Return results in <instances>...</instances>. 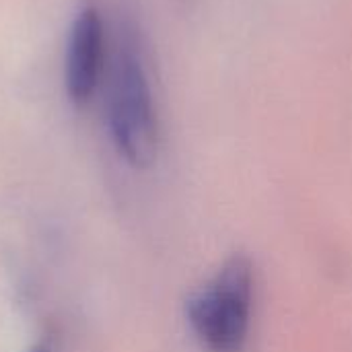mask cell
Segmentation results:
<instances>
[{
    "instance_id": "1",
    "label": "cell",
    "mask_w": 352,
    "mask_h": 352,
    "mask_svg": "<svg viewBox=\"0 0 352 352\" xmlns=\"http://www.w3.org/2000/svg\"><path fill=\"white\" fill-rule=\"evenodd\" d=\"M252 297V264L245 258H233L190 301V324L208 351H243L250 330Z\"/></svg>"
},
{
    "instance_id": "2",
    "label": "cell",
    "mask_w": 352,
    "mask_h": 352,
    "mask_svg": "<svg viewBox=\"0 0 352 352\" xmlns=\"http://www.w3.org/2000/svg\"><path fill=\"white\" fill-rule=\"evenodd\" d=\"M109 128L120 155L134 167L157 159L159 128L151 89L134 54H122L109 93Z\"/></svg>"
},
{
    "instance_id": "3",
    "label": "cell",
    "mask_w": 352,
    "mask_h": 352,
    "mask_svg": "<svg viewBox=\"0 0 352 352\" xmlns=\"http://www.w3.org/2000/svg\"><path fill=\"white\" fill-rule=\"evenodd\" d=\"M103 62V25L95 8H85L72 23L64 82L68 99L85 105L95 93Z\"/></svg>"
},
{
    "instance_id": "4",
    "label": "cell",
    "mask_w": 352,
    "mask_h": 352,
    "mask_svg": "<svg viewBox=\"0 0 352 352\" xmlns=\"http://www.w3.org/2000/svg\"><path fill=\"white\" fill-rule=\"evenodd\" d=\"M29 352H52V351H50V346H47V344H37V346H33Z\"/></svg>"
}]
</instances>
